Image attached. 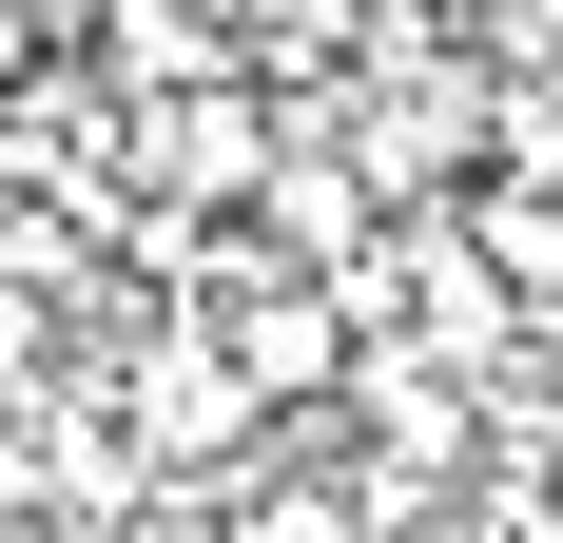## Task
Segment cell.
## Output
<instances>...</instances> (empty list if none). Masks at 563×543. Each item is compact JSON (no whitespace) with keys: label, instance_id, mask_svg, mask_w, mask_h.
<instances>
[{"label":"cell","instance_id":"1","mask_svg":"<svg viewBox=\"0 0 563 543\" xmlns=\"http://www.w3.org/2000/svg\"><path fill=\"white\" fill-rule=\"evenodd\" d=\"M291 156V98L273 78H195V98H136V195H175V214H253Z\"/></svg>","mask_w":563,"mask_h":543},{"label":"cell","instance_id":"2","mask_svg":"<svg viewBox=\"0 0 563 543\" xmlns=\"http://www.w3.org/2000/svg\"><path fill=\"white\" fill-rule=\"evenodd\" d=\"M233 369H253V408H331L350 388V350H369V311H350L331 272H273V291H233Z\"/></svg>","mask_w":563,"mask_h":543},{"label":"cell","instance_id":"3","mask_svg":"<svg viewBox=\"0 0 563 543\" xmlns=\"http://www.w3.org/2000/svg\"><path fill=\"white\" fill-rule=\"evenodd\" d=\"M253 214H273L291 272H350L369 233H389V175L350 156V117H291V156H273V195H253Z\"/></svg>","mask_w":563,"mask_h":543},{"label":"cell","instance_id":"4","mask_svg":"<svg viewBox=\"0 0 563 543\" xmlns=\"http://www.w3.org/2000/svg\"><path fill=\"white\" fill-rule=\"evenodd\" d=\"M117 78V98H195V78H253V40H233V0H98V40H78Z\"/></svg>","mask_w":563,"mask_h":543},{"label":"cell","instance_id":"5","mask_svg":"<svg viewBox=\"0 0 563 543\" xmlns=\"http://www.w3.org/2000/svg\"><path fill=\"white\" fill-rule=\"evenodd\" d=\"M466 253L563 330V175H466Z\"/></svg>","mask_w":563,"mask_h":543},{"label":"cell","instance_id":"6","mask_svg":"<svg viewBox=\"0 0 563 543\" xmlns=\"http://www.w3.org/2000/svg\"><path fill=\"white\" fill-rule=\"evenodd\" d=\"M486 175H563V78H506V117H486Z\"/></svg>","mask_w":563,"mask_h":543},{"label":"cell","instance_id":"7","mask_svg":"<svg viewBox=\"0 0 563 543\" xmlns=\"http://www.w3.org/2000/svg\"><path fill=\"white\" fill-rule=\"evenodd\" d=\"M58 58H78V40H58L40 0H0V98H20V78H58Z\"/></svg>","mask_w":563,"mask_h":543},{"label":"cell","instance_id":"8","mask_svg":"<svg viewBox=\"0 0 563 543\" xmlns=\"http://www.w3.org/2000/svg\"><path fill=\"white\" fill-rule=\"evenodd\" d=\"M40 20H58V40H98V0H40Z\"/></svg>","mask_w":563,"mask_h":543},{"label":"cell","instance_id":"9","mask_svg":"<svg viewBox=\"0 0 563 543\" xmlns=\"http://www.w3.org/2000/svg\"><path fill=\"white\" fill-rule=\"evenodd\" d=\"M428 20H486V0H428Z\"/></svg>","mask_w":563,"mask_h":543}]
</instances>
